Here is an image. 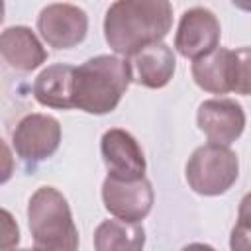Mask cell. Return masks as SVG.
<instances>
[{
	"label": "cell",
	"instance_id": "cell-14",
	"mask_svg": "<svg viewBox=\"0 0 251 251\" xmlns=\"http://www.w3.org/2000/svg\"><path fill=\"white\" fill-rule=\"evenodd\" d=\"M75 71L76 67L57 63L45 67L33 80V96L41 106L71 110L75 108Z\"/></svg>",
	"mask_w": 251,
	"mask_h": 251
},
{
	"label": "cell",
	"instance_id": "cell-16",
	"mask_svg": "<svg viewBox=\"0 0 251 251\" xmlns=\"http://www.w3.org/2000/svg\"><path fill=\"white\" fill-rule=\"evenodd\" d=\"M233 92L251 96V47L235 49V82Z\"/></svg>",
	"mask_w": 251,
	"mask_h": 251
},
{
	"label": "cell",
	"instance_id": "cell-15",
	"mask_svg": "<svg viewBox=\"0 0 251 251\" xmlns=\"http://www.w3.org/2000/svg\"><path fill=\"white\" fill-rule=\"evenodd\" d=\"M145 245V229L139 222L120 218L104 220L94 229V249L98 251H139Z\"/></svg>",
	"mask_w": 251,
	"mask_h": 251
},
{
	"label": "cell",
	"instance_id": "cell-4",
	"mask_svg": "<svg viewBox=\"0 0 251 251\" xmlns=\"http://www.w3.org/2000/svg\"><path fill=\"white\" fill-rule=\"evenodd\" d=\"M186 182L200 196L227 192L239 176V159L229 145L206 143L192 151L186 161Z\"/></svg>",
	"mask_w": 251,
	"mask_h": 251
},
{
	"label": "cell",
	"instance_id": "cell-3",
	"mask_svg": "<svg viewBox=\"0 0 251 251\" xmlns=\"http://www.w3.org/2000/svg\"><path fill=\"white\" fill-rule=\"evenodd\" d=\"M27 226L33 247L49 251H75L78 229L67 198L53 186L37 188L27 204Z\"/></svg>",
	"mask_w": 251,
	"mask_h": 251
},
{
	"label": "cell",
	"instance_id": "cell-5",
	"mask_svg": "<svg viewBox=\"0 0 251 251\" xmlns=\"http://www.w3.org/2000/svg\"><path fill=\"white\" fill-rule=\"evenodd\" d=\"M12 145L24 163L37 165L53 157L59 149L61 124L47 114H27L18 122L12 133Z\"/></svg>",
	"mask_w": 251,
	"mask_h": 251
},
{
	"label": "cell",
	"instance_id": "cell-10",
	"mask_svg": "<svg viewBox=\"0 0 251 251\" xmlns=\"http://www.w3.org/2000/svg\"><path fill=\"white\" fill-rule=\"evenodd\" d=\"M100 153L110 176L124 178V180L145 176L147 165H145L143 151L137 139L129 131L122 127H112L104 131L100 139Z\"/></svg>",
	"mask_w": 251,
	"mask_h": 251
},
{
	"label": "cell",
	"instance_id": "cell-7",
	"mask_svg": "<svg viewBox=\"0 0 251 251\" xmlns=\"http://www.w3.org/2000/svg\"><path fill=\"white\" fill-rule=\"evenodd\" d=\"M153 186L141 176L133 180H124L116 176H106L102 184V202L104 208L120 220L126 222H141L153 208Z\"/></svg>",
	"mask_w": 251,
	"mask_h": 251
},
{
	"label": "cell",
	"instance_id": "cell-13",
	"mask_svg": "<svg viewBox=\"0 0 251 251\" xmlns=\"http://www.w3.org/2000/svg\"><path fill=\"white\" fill-rule=\"evenodd\" d=\"M192 78L194 82L212 94L233 92L235 82V51L226 47H216L204 57L192 61Z\"/></svg>",
	"mask_w": 251,
	"mask_h": 251
},
{
	"label": "cell",
	"instance_id": "cell-18",
	"mask_svg": "<svg viewBox=\"0 0 251 251\" xmlns=\"http://www.w3.org/2000/svg\"><path fill=\"white\" fill-rule=\"evenodd\" d=\"M237 224L243 226H251V192H247L241 202H239V210H237Z\"/></svg>",
	"mask_w": 251,
	"mask_h": 251
},
{
	"label": "cell",
	"instance_id": "cell-17",
	"mask_svg": "<svg viewBox=\"0 0 251 251\" xmlns=\"http://www.w3.org/2000/svg\"><path fill=\"white\" fill-rule=\"evenodd\" d=\"M231 249H251V226L235 224L229 237Z\"/></svg>",
	"mask_w": 251,
	"mask_h": 251
},
{
	"label": "cell",
	"instance_id": "cell-8",
	"mask_svg": "<svg viewBox=\"0 0 251 251\" xmlns=\"http://www.w3.org/2000/svg\"><path fill=\"white\" fill-rule=\"evenodd\" d=\"M220 37H222V27L216 14L208 8L196 6L180 16L175 33V49L184 59L194 61L214 51L220 45Z\"/></svg>",
	"mask_w": 251,
	"mask_h": 251
},
{
	"label": "cell",
	"instance_id": "cell-19",
	"mask_svg": "<svg viewBox=\"0 0 251 251\" xmlns=\"http://www.w3.org/2000/svg\"><path fill=\"white\" fill-rule=\"evenodd\" d=\"M231 4L243 12H251V0H231Z\"/></svg>",
	"mask_w": 251,
	"mask_h": 251
},
{
	"label": "cell",
	"instance_id": "cell-9",
	"mask_svg": "<svg viewBox=\"0 0 251 251\" xmlns=\"http://www.w3.org/2000/svg\"><path fill=\"white\" fill-rule=\"evenodd\" d=\"M196 124L210 143L231 145L245 129V112L231 98H212L198 106Z\"/></svg>",
	"mask_w": 251,
	"mask_h": 251
},
{
	"label": "cell",
	"instance_id": "cell-6",
	"mask_svg": "<svg viewBox=\"0 0 251 251\" xmlns=\"http://www.w3.org/2000/svg\"><path fill=\"white\" fill-rule=\"evenodd\" d=\"M37 31L49 47L71 49L84 41L88 33V16L75 4L55 2L39 12Z\"/></svg>",
	"mask_w": 251,
	"mask_h": 251
},
{
	"label": "cell",
	"instance_id": "cell-11",
	"mask_svg": "<svg viewBox=\"0 0 251 251\" xmlns=\"http://www.w3.org/2000/svg\"><path fill=\"white\" fill-rule=\"evenodd\" d=\"M129 65L131 82L141 84L145 88H163L171 82L175 75L176 59L175 51L167 43L157 41L133 53L129 57Z\"/></svg>",
	"mask_w": 251,
	"mask_h": 251
},
{
	"label": "cell",
	"instance_id": "cell-2",
	"mask_svg": "<svg viewBox=\"0 0 251 251\" xmlns=\"http://www.w3.org/2000/svg\"><path fill=\"white\" fill-rule=\"evenodd\" d=\"M131 82V65L127 57L96 55L75 71V108L104 116L118 108Z\"/></svg>",
	"mask_w": 251,
	"mask_h": 251
},
{
	"label": "cell",
	"instance_id": "cell-12",
	"mask_svg": "<svg viewBox=\"0 0 251 251\" xmlns=\"http://www.w3.org/2000/svg\"><path fill=\"white\" fill-rule=\"evenodd\" d=\"M0 53L8 67L20 73H31L47 61V51L27 25L6 27L0 37Z\"/></svg>",
	"mask_w": 251,
	"mask_h": 251
},
{
	"label": "cell",
	"instance_id": "cell-1",
	"mask_svg": "<svg viewBox=\"0 0 251 251\" xmlns=\"http://www.w3.org/2000/svg\"><path fill=\"white\" fill-rule=\"evenodd\" d=\"M173 27L169 0H116L104 16V39L122 57L163 41Z\"/></svg>",
	"mask_w": 251,
	"mask_h": 251
}]
</instances>
